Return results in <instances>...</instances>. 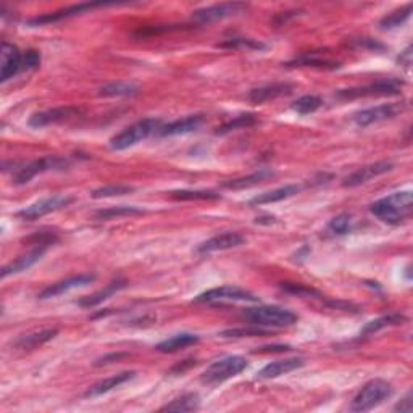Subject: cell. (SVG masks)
Instances as JSON below:
<instances>
[{"label": "cell", "instance_id": "836d02e7", "mask_svg": "<svg viewBox=\"0 0 413 413\" xmlns=\"http://www.w3.org/2000/svg\"><path fill=\"white\" fill-rule=\"evenodd\" d=\"M410 15H412V3H407L405 7L396 10V12H392L389 15H386V17L380 21V26L383 29L399 28L407 21V19L410 18Z\"/></svg>", "mask_w": 413, "mask_h": 413}, {"label": "cell", "instance_id": "5b68a950", "mask_svg": "<svg viewBox=\"0 0 413 413\" xmlns=\"http://www.w3.org/2000/svg\"><path fill=\"white\" fill-rule=\"evenodd\" d=\"M392 386L385 380H371L358 391L356 399L352 401V412H370L381 405L383 402L392 396Z\"/></svg>", "mask_w": 413, "mask_h": 413}, {"label": "cell", "instance_id": "8992f818", "mask_svg": "<svg viewBox=\"0 0 413 413\" xmlns=\"http://www.w3.org/2000/svg\"><path fill=\"white\" fill-rule=\"evenodd\" d=\"M404 81L397 80V77H389V80H381L367 86L358 87H349V89H341L336 92L339 99L344 100H354V99H363V97H386V95H399Z\"/></svg>", "mask_w": 413, "mask_h": 413}, {"label": "cell", "instance_id": "ba28073f", "mask_svg": "<svg viewBox=\"0 0 413 413\" xmlns=\"http://www.w3.org/2000/svg\"><path fill=\"white\" fill-rule=\"evenodd\" d=\"M194 302L197 304H232V302H250L257 304L260 299L249 291L237 288V286H220V288L208 289L199 294Z\"/></svg>", "mask_w": 413, "mask_h": 413}, {"label": "cell", "instance_id": "f35d334b", "mask_svg": "<svg viewBox=\"0 0 413 413\" xmlns=\"http://www.w3.org/2000/svg\"><path fill=\"white\" fill-rule=\"evenodd\" d=\"M58 241H60V237L53 231H39L34 232L33 236L24 237L23 239L24 244H31L34 247H46V249H48V246L57 244Z\"/></svg>", "mask_w": 413, "mask_h": 413}, {"label": "cell", "instance_id": "9a60e30c", "mask_svg": "<svg viewBox=\"0 0 413 413\" xmlns=\"http://www.w3.org/2000/svg\"><path fill=\"white\" fill-rule=\"evenodd\" d=\"M95 278H97V276L92 275V273H82V275L71 276V278H66L63 281H58V283H53L51 286H47L46 289L39 293L37 297L41 300L58 297V295H63V294L70 293V291H73V289L84 288V286L94 283Z\"/></svg>", "mask_w": 413, "mask_h": 413}, {"label": "cell", "instance_id": "7402d4cb", "mask_svg": "<svg viewBox=\"0 0 413 413\" xmlns=\"http://www.w3.org/2000/svg\"><path fill=\"white\" fill-rule=\"evenodd\" d=\"M126 286H128V281H126V279H115V281H111V283L107 284L105 288L97 291V293L91 294V295H86V297L80 299V300H77V304H80L81 307H84V309L97 307V305H100L102 302H105V300L113 297L116 293H120V291L125 289Z\"/></svg>", "mask_w": 413, "mask_h": 413}, {"label": "cell", "instance_id": "4fadbf2b", "mask_svg": "<svg viewBox=\"0 0 413 413\" xmlns=\"http://www.w3.org/2000/svg\"><path fill=\"white\" fill-rule=\"evenodd\" d=\"M81 113L82 111L81 109H77V107H55V109H48L39 111V113H34L31 118H29V126H31V128H46V126L75 120L76 116H80Z\"/></svg>", "mask_w": 413, "mask_h": 413}, {"label": "cell", "instance_id": "1f68e13d", "mask_svg": "<svg viewBox=\"0 0 413 413\" xmlns=\"http://www.w3.org/2000/svg\"><path fill=\"white\" fill-rule=\"evenodd\" d=\"M145 210L138 207H128V205H118V207H110L105 208V210H99L95 213L97 220H115V218L121 217H133V215H143Z\"/></svg>", "mask_w": 413, "mask_h": 413}, {"label": "cell", "instance_id": "2e32d148", "mask_svg": "<svg viewBox=\"0 0 413 413\" xmlns=\"http://www.w3.org/2000/svg\"><path fill=\"white\" fill-rule=\"evenodd\" d=\"M392 168H394V163L392 162H376L371 165H365V167L358 168L352 174H349V176L344 179L342 186L344 187H357V186H360V184L368 183L373 178L381 176V174L391 172Z\"/></svg>", "mask_w": 413, "mask_h": 413}, {"label": "cell", "instance_id": "bcb514c9", "mask_svg": "<svg viewBox=\"0 0 413 413\" xmlns=\"http://www.w3.org/2000/svg\"><path fill=\"white\" fill-rule=\"evenodd\" d=\"M394 412H401V413H412V391H409L405 394L404 399H402L399 404L394 407Z\"/></svg>", "mask_w": 413, "mask_h": 413}, {"label": "cell", "instance_id": "d6a6232c", "mask_svg": "<svg viewBox=\"0 0 413 413\" xmlns=\"http://www.w3.org/2000/svg\"><path fill=\"white\" fill-rule=\"evenodd\" d=\"M169 199L173 201H218L221 196L215 191H172L169 192Z\"/></svg>", "mask_w": 413, "mask_h": 413}, {"label": "cell", "instance_id": "5bb4252c", "mask_svg": "<svg viewBox=\"0 0 413 413\" xmlns=\"http://www.w3.org/2000/svg\"><path fill=\"white\" fill-rule=\"evenodd\" d=\"M246 242V237L241 232L236 231H225L220 235H215L210 239L201 242L196 247L197 254H212V252H221L236 249V247L242 246Z\"/></svg>", "mask_w": 413, "mask_h": 413}, {"label": "cell", "instance_id": "4316f807", "mask_svg": "<svg viewBox=\"0 0 413 413\" xmlns=\"http://www.w3.org/2000/svg\"><path fill=\"white\" fill-rule=\"evenodd\" d=\"M58 334V329H44V331L33 333V334H24V336H19L17 341L13 342L15 349L18 351H34V349L44 346V344L52 341Z\"/></svg>", "mask_w": 413, "mask_h": 413}, {"label": "cell", "instance_id": "b9f144b4", "mask_svg": "<svg viewBox=\"0 0 413 413\" xmlns=\"http://www.w3.org/2000/svg\"><path fill=\"white\" fill-rule=\"evenodd\" d=\"M281 289L291 295H297V297H322V294L317 289L299 283H283L281 284Z\"/></svg>", "mask_w": 413, "mask_h": 413}, {"label": "cell", "instance_id": "30bf717a", "mask_svg": "<svg viewBox=\"0 0 413 413\" xmlns=\"http://www.w3.org/2000/svg\"><path fill=\"white\" fill-rule=\"evenodd\" d=\"M249 5L244 2H226V3H217L212 5V7H205L201 10H196L192 15V19L196 23L201 24H208L213 21H221V19L236 17V15H241L247 12Z\"/></svg>", "mask_w": 413, "mask_h": 413}, {"label": "cell", "instance_id": "d4e9b609", "mask_svg": "<svg viewBox=\"0 0 413 413\" xmlns=\"http://www.w3.org/2000/svg\"><path fill=\"white\" fill-rule=\"evenodd\" d=\"M288 66H304V68H317V70H336L341 66V63L333 60V58L322 57L317 52H307L295 58L293 62L286 63Z\"/></svg>", "mask_w": 413, "mask_h": 413}, {"label": "cell", "instance_id": "7dc6e473", "mask_svg": "<svg viewBox=\"0 0 413 413\" xmlns=\"http://www.w3.org/2000/svg\"><path fill=\"white\" fill-rule=\"evenodd\" d=\"M291 351V346H283V344H278V346H264L257 349L254 354H268V352H288Z\"/></svg>", "mask_w": 413, "mask_h": 413}, {"label": "cell", "instance_id": "ac0fdd59", "mask_svg": "<svg viewBox=\"0 0 413 413\" xmlns=\"http://www.w3.org/2000/svg\"><path fill=\"white\" fill-rule=\"evenodd\" d=\"M2 70H0V81L5 82L17 76V73L23 68V55L17 46L7 41L2 42Z\"/></svg>", "mask_w": 413, "mask_h": 413}, {"label": "cell", "instance_id": "83f0119b", "mask_svg": "<svg viewBox=\"0 0 413 413\" xmlns=\"http://www.w3.org/2000/svg\"><path fill=\"white\" fill-rule=\"evenodd\" d=\"M273 176H275V173L271 172V169L261 168V169H259V172L247 174V176L228 179V181L223 183V187L232 189V191H241V189H249V187L257 186V184H260V183H265L266 179H270Z\"/></svg>", "mask_w": 413, "mask_h": 413}, {"label": "cell", "instance_id": "7c38bea8", "mask_svg": "<svg viewBox=\"0 0 413 413\" xmlns=\"http://www.w3.org/2000/svg\"><path fill=\"white\" fill-rule=\"evenodd\" d=\"M105 5H111V3H105V2H87V3L71 5V7L57 10V12L44 13V15H39V17H34V18H31L28 21V26L36 28V26H44V24L58 23V21H63V19L76 17V15H82V13L89 12V10H92V8L105 7Z\"/></svg>", "mask_w": 413, "mask_h": 413}, {"label": "cell", "instance_id": "cb8c5ba5", "mask_svg": "<svg viewBox=\"0 0 413 413\" xmlns=\"http://www.w3.org/2000/svg\"><path fill=\"white\" fill-rule=\"evenodd\" d=\"M300 189L302 187L297 186V184H286V186H283V187L259 194V196H255L249 203L252 207H257V205H268V203L281 202V201H286V199L297 196V194L300 192Z\"/></svg>", "mask_w": 413, "mask_h": 413}, {"label": "cell", "instance_id": "60d3db41", "mask_svg": "<svg viewBox=\"0 0 413 413\" xmlns=\"http://www.w3.org/2000/svg\"><path fill=\"white\" fill-rule=\"evenodd\" d=\"M329 232L336 236H344L347 232L352 231V217L349 213H341V215L334 217L331 221L328 223Z\"/></svg>", "mask_w": 413, "mask_h": 413}, {"label": "cell", "instance_id": "d590c367", "mask_svg": "<svg viewBox=\"0 0 413 413\" xmlns=\"http://www.w3.org/2000/svg\"><path fill=\"white\" fill-rule=\"evenodd\" d=\"M218 47H223V48H246V51H264V48H266V46L264 42L255 41V39H249V37L226 39L225 42L218 44Z\"/></svg>", "mask_w": 413, "mask_h": 413}, {"label": "cell", "instance_id": "4dcf8cb0", "mask_svg": "<svg viewBox=\"0 0 413 413\" xmlns=\"http://www.w3.org/2000/svg\"><path fill=\"white\" fill-rule=\"evenodd\" d=\"M405 320L407 318L401 313L385 315V317L376 318V320H373V322L367 323V327L362 329V334H363V336H370V334L381 331V329H385L387 327H396V324H402L405 322Z\"/></svg>", "mask_w": 413, "mask_h": 413}, {"label": "cell", "instance_id": "9c48e42d", "mask_svg": "<svg viewBox=\"0 0 413 413\" xmlns=\"http://www.w3.org/2000/svg\"><path fill=\"white\" fill-rule=\"evenodd\" d=\"M73 202H75V197L70 196V194H55V196L41 199V201L24 207L23 210H19L17 213V217L21 218V220L34 221L48 215V213L62 210V208L71 205Z\"/></svg>", "mask_w": 413, "mask_h": 413}, {"label": "cell", "instance_id": "ab89813d", "mask_svg": "<svg viewBox=\"0 0 413 413\" xmlns=\"http://www.w3.org/2000/svg\"><path fill=\"white\" fill-rule=\"evenodd\" d=\"M131 192H134L133 186H125V184H111V186H104V187L95 189L91 196L94 199H105V197L126 196V194H131Z\"/></svg>", "mask_w": 413, "mask_h": 413}, {"label": "cell", "instance_id": "6da1fadb", "mask_svg": "<svg viewBox=\"0 0 413 413\" xmlns=\"http://www.w3.org/2000/svg\"><path fill=\"white\" fill-rule=\"evenodd\" d=\"M413 210V196L410 191L392 192L389 196L373 202L370 212L378 220L387 225H401L407 218H410Z\"/></svg>", "mask_w": 413, "mask_h": 413}, {"label": "cell", "instance_id": "e0dca14e", "mask_svg": "<svg viewBox=\"0 0 413 413\" xmlns=\"http://www.w3.org/2000/svg\"><path fill=\"white\" fill-rule=\"evenodd\" d=\"M205 121V116L203 115H189L184 116V118L174 120L172 123L163 125L162 128L158 129L157 136L160 138H172V136H183V134H189L197 131Z\"/></svg>", "mask_w": 413, "mask_h": 413}, {"label": "cell", "instance_id": "7bdbcfd3", "mask_svg": "<svg viewBox=\"0 0 413 413\" xmlns=\"http://www.w3.org/2000/svg\"><path fill=\"white\" fill-rule=\"evenodd\" d=\"M179 29H186L184 24H163V26H155V28H144L139 29L136 33V36H154V34H160V33H169V31H179Z\"/></svg>", "mask_w": 413, "mask_h": 413}, {"label": "cell", "instance_id": "f1b7e54d", "mask_svg": "<svg viewBox=\"0 0 413 413\" xmlns=\"http://www.w3.org/2000/svg\"><path fill=\"white\" fill-rule=\"evenodd\" d=\"M139 94V87L133 82H110L100 87L99 95L102 97H133Z\"/></svg>", "mask_w": 413, "mask_h": 413}, {"label": "cell", "instance_id": "f546056e", "mask_svg": "<svg viewBox=\"0 0 413 413\" xmlns=\"http://www.w3.org/2000/svg\"><path fill=\"white\" fill-rule=\"evenodd\" d=\"M201 407V399L197 394H184L178 399H174L162 407V412H176V413H186V412H196Z\"/></svg>", "mask_w": 413, "mask_h": 413}, {"label": "cell", "instance_id": "8d00e7d4", "mask_svg": "<svg viewBox=\"0 0 413 413\" xmlns=\"http://www.w3.org/2000/svg\"><path fill=\"white\" fill-rule=\"evenodd\" d=\"M322 105H323L322 97H318V95H302L300 99H297L294 102L293 110L297 111L299 115H310V113H315V111H317Z\"/></svg>", "mask_w": 413, "mask_h": 413}, {"label": "cell", "instance_id": "d6986e66", "mask_svg": "<svg viewBox=\"0 0 413 413\" xmlns=\"http://www.w3.org/2000/svg\"><path fill=\"white\" fill-rule=\"evenodd\" d=\"M294 91V86L289 82H273V84H266L261 87H255L247 94L252 104H265V102L275 100L278 97L288 95Z\"/></svg>", "mask_w": 413, "mask_h": 413}, {"label": "cell", "instance_id": "74e56055", "mask_svg": "<svg viewBox=\"0 0 413 413\" xmlns=\"http://www.w3.org/2000/svg\"><path fill=\"white\" fill-rule=\"evenodd\" d=\"M268 331L266 329H261L259 327H249V328H235V329H226V331H221V338L228 339H239V338H265L268 336Z\"/></svg>", "mask_w": 413, "mask_h": 413}, {"label": "cell", "instance_id": "8fae6325", "mask_svg": "<svg viewBox=\"0 0 413 413\" xmlns=\"http://www.w3.org/2000/svg\"><path fill=\"white\" fill-rule=\"evenodd\" d=\"M402 110H404V105L402 104H383L357 111V113L352 116V121L358 128H367V126L381 123V121L392 120L394 116L399 115Z\"/></svg>", "mask_w": 413, "mask_h": 413}, {"label": "cell", "instance_id": "3957f363", "mask_svg": "<svg viewBox=\"0 0 413 413\" xmlns=\"http://www.w3.org/2000/svg\"><path fill=\"white\" fill-rule=\"evenodd\" d=\"M162 120L157 118H145L140 120L138 123L128 126L121 133L115 136L113 139L110 140V147L113 150H126L133 145L143 143L150 136L157 134L158 129L162 128Z\"/></svg>", "mask_w": 413, "mask_h": 413}, {"label": "cell", "instance_id": "52a82bcc", "mask_svg": "<svg viewBox=\"0 0 413 413\" xmlns=\"http://www.w3.org/2000/svg\"><path fill=\"white\" fill-rule=\"evenodd\" d=\"M70 160L65 157H57V155H51V157H44L39 160H34V162L24 165V167H19L17 172H15L13 176V184L17 186H21V184H26L31 181L33 178H36L37 174L47 173V172H62V169H66L70 167Z\"/></svg>", "mask_w": 413, "mask_h": 413}, {"label": "cell", "instance_id": "f6af8a7d", "mask_svg": "<svg viewBox=\"0 0 413 413\" xmlns=\"http://www.w3.org/2000/svg\"><path fill=\"white\" fill-rule=\"evenodd\" d=\"M197 365V360H192V358H189V360H184L181 363H178V365H174L172 370H169V373L172 375H184V373L191 370L192 367Z\"/></svg>", "mask_w": 413, "mask_h": 413}, {"label": "cell", "instance_id": "ee69618b", "mask_svg": "<svg viewBox=\"0 0 413 413\" xmlns=\"http://www.w3.org/2000/svg\"><path fill=\"white\" fill-rule=\"evenodd\" d=\"M41 65V53L37 51H26L23 55V68L24 70H36Z\"/></svg>", "mask_w": 413, "mask_h": 413}, {"label": "cell", "instance_id": "44dd1931", "mask_svg": "<svg viewBox=\"0 0 413 413\" xmlns=\"http://www.w3.org/2000/svg\"><path fill=\"white\" fill-rule=\"evenodd\" d=\"M46 247H34V249L29 252V254L19 257L12 264L5 265L2 271H0V276H2V279L8 278V276L12 275H18V273H23V271H26L37 264L39 260L42 259V255L46 254Z\"/></svg>", "mask_w": 413, "mask_h": 413}, {"label": "cell", "instance_id": "ffe728a7", "mask_svg": "<svg viewBox=\"0 0 413 413\" xmlns=\"http://www.w3.org/2000/svg\"><path fill=\"white\" fill-rule=\"evenodd\" d=\"M304 365H305V360L302 357H293V358H284V360L271 362L257 373V380H273V378L288 375L291 371L299 370V368H302Z\"/></svg>", "mask_w": 413, "mask_h": 413}, {"label": "cell", "instance_id": "277c9868", "mask_svg": "<svg viewBox=\"0 0 413 413\" xmlns=\"http://www.w3.org/2000/svg\"><path fill=\"white\" fill-rule=\"evenodd\" d=\"M247 360L241 356H230L218 358L210 365L207 367V370L202 373L201 381L203 385H220L231 378H235L242 373L247 368Z\"/></svg>", "mask_w": 413, "mask_h": 413}, {"label": "cell", "instance_id": "7a4b0ae2", "mask_svg": "<svg viewBox=\"0 0 413 413\" xmlns=\"http://www.w3.org/2000/svg\"><path fill=\"white\" fill-rule=\"evenodd\" d=\"M247 322L254 327H268V328H288L297 323L299 317L294 312L283 307H268V305H261V307L247 309L242 313Z\"/></svg>", "mask_w": 413, "mask_h": 413}, {"label": "cell", "instance_id": "c3c4849f", "mask_svg": "<svg viewBox=\"0 0 413 413\" xmlns=\"http://www.w3.org/2000/svg\"><path fill=\"white\" fill-rule=\"evenodd\" d=\"M123 357H128V354H110V356H105L99 358V360L95 362V367H102V365H109L113 360H120V358Z\"/></svg>", "mask_w": 413, "mask_h": 413}, {"label": "cell", "instance_id": "603a6c76", "mask_svg": "<svg viewBox=\"0 0 413 413\" xmlns=\"http://www.w3.org/2000/svg\"><path fill=\"white\" fill-rule=\"evenodd\" d=\"M134 376H136V371H123V373H118V375L105 378V380H102L99 383H95L94 386H91L89 389L84 392V397L104 396V394H107V392L113 391V389H116V387H120L121 385H125V383L131 381Z\"/></svg>", "mask_w": 413, "mask_h": 413}, {"label": "cell", "instance_id": "681fc988", "mask_svg": "<svg viewBox=\"0 0 413 413\" xmlns=\"http://www.w3.org/2000/svg\"><path fill=\"white\" fill-rule=\"evenodd\" d=\"M397 62H399L402 66H410L412 65V47H407L405 51L401 53L399 58H397Z\"/></svg>", "mask_w": 413, "mask_h": 413}, {"label": "cell", "instance_id": "e575fe53", "mask_svg": "<svg viewBox=\"0 0 413 413\" xmlns=\"http://www.w3.org/2000/svg\"><path fill=\"white\" fill-rule=\"evenodd\" d=\"M257 123V116L252 115V113H246V115H239L236 116L235 120L228 121L223 126H220L215 131V134H228L231 133V131H236V129H246V128H250V126H254Z\"/></svg>", "mask_w": 413, "mask_h": 413}, {"label": "cell", "instance_id": "484cf974", "mask_svg": "<svg viewBox=\"0 0 413 413\" xmlns=\"http://www.w3.org/2000/svg\"><path fill=\"white\" fill-rule=\"evenodd\" d=\"M199 341H201V338H199L197 334L179 333V334H174V336L165 339V341L157 344L155 351H158L162 354H173V352L183 351V349H186V347L196 346V344H199Z\"/></svg>", "mask_w": 413, "mask_h": 413}]
</instances>
